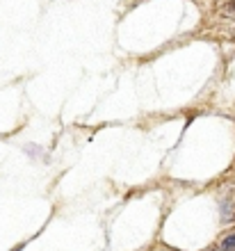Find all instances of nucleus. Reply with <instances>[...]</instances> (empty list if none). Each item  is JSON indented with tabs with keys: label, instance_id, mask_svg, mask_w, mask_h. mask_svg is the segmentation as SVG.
<instances>
[{
	"label": "nucleus",
	"instance_id": "obj_1",
	"mask_svg": "<svg viewBox=\"0 0 235 251\" xmlns=\"http://www.w3.org/2000/svg\"><path fill=\"white\" fill-rule=\"evenodd\" d=\"M235 245V235L233 238H226V242H224V249H229V247H233Z\"/></svg>",
	"mask_w": 235,
	"mask_h": 251
},
{
	"label": "nucleus",
	"instance_id": "obj_2",
	"mask_svg": "<svg viewBox=\"0 0 235 251\" xmlns=\"http://www.w3.org/2000/svg\"><path fill=\"white\" fill-rule=\"evenodd\" d=\"M229 9H231V12H235V0H231V5H229Z\"/></svg>",
	"mask_w": 235,
	"mask_h": 251
}]
</instances>
